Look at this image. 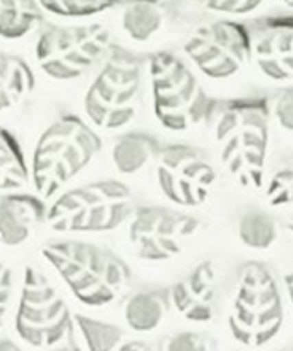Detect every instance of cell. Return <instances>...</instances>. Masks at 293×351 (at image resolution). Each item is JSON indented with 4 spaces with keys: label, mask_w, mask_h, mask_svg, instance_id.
<instances>
[{
    "label": "cell",
    "mask_w": 293,
    "mask_h": 351,
    "mask_svg": "<svg viewBox=\"0 0 293 351\" xmlns=\"http://www.w3.org/2000/svg\"><path fill=\"white\" fill-rule=\"evenodd\" d=\"M67 339L74 351H115L124 343V331L98 319L74 315Z\"/></svg>",
    "instance_id": "obj_19"
},
{
    "label": "cell",
    "mask_w": 293,
    "mask_h": 351,
    "mask_svg": "<svg viewBox=\"0 0 293 351\" xmlns=\"http://www.w3.org/2000/svg\"><path fill=\"white\" fill-rule=\"evenodd\" d=\"M161 146L156 137L146 132H126L113 139L112 161L113 167L122 175L139 173L153 163Z\"/></svg>",
    "instance_id": "obj_17"
},
{
    "label": "cell",
    "mask_w": 293,
    "mask_h": 351,
    "mask_svg": "<svg viewBox=\"0 0 293 351\" xmlns=\"http://www.w3.org/2000/svg\"><path fill=\"white\" fill-rule=\"evenodd\" d=\"M165 351H209V341L199 332L182 331L165 341Z\"/></svg>",
    "instance_id": "obj_28"
},
{
    "label": "cell",
    "mask_w": 293,
    "mask_h": 351,
    "mask_svg": "<svg viewBox=\"0 0 293 351\" xmlns=\"http://www.w3.org/2000/svg\"><path fill=\"white\" fill-rule=\"evenodd\" d=\"M115 351H153L150 345L143 341H124Z\"/></svg>",
    "instance_id": "obj_30"
},
{
    "label": "cell",
    "mask_w": 293,
    "mask_h": 351,
    "mask_svg": "<svg viewBox=\"0 0 293 351\" xmlns=\"http://www.w3.org/2000/svg\"><path fill=\"white\" fill-rule=\"evenodd\" d=\"M154 171L161 194L182 208L206 204L216 184V170L208 154L187 144L161 146Z\"/></svg>",
    "instance_id": "obj_11"
},
{
    "label": "cell",
    "mask_w": 293,
    "mask_h": 351,
    "mask_svg": "<svg viewBox=\"0 0 293 351\" xmlns=\"http://www.w3.org/2000/svg\"><path fill=\"white\" fill-rule=\"evenodd\" d=\"M287 228L290 230V233H293V215L290 216V219L287 221Z\"/></svg>",
    "instance_id": "obj_34"
},
{
    "label": "cell",
    "mask_w": 293,
    "mask_h": 351,
    "mask_svg": "<svg viewBox=\"0 0 293 351\" xmlns=\"http://www.w3.org/2000/svg\"><path fill=\"white\" fill-rule=\"evenodd\" d=\"M50 351H74L71 348V346H62V348H54V350H50Z\"/></svg>",
    "instance_id": "obj_35"
},
{
    "label": "cell",
    "mask_w": 293,
    "mask_h": 351,
    "mask_svg": "<svg viewBox=\"0 0 293 351\" xmlns=\"http://www.w3.org/2000/svg\"><path fill=\"white\" fill-rule=\"evenodd\" d=\"M112 45V31L102 23L48 26L38 38L34 55L48 77L74 81L102 64Z\"/></svg>",
    "instance_id": "obj_8"
},
{
    "label": "cell",
    "mask_w": 293,
    "mask_h": 351,
    "mask_svg": "<svg viewBox=\"0 0 293 351\" xmlns=\"http://www.w3.org/2000/svg\"><path fill=\"white\" fill-rule=\"evenodd\" d=\"M285 288H287L288 300H290V304L293 307V269L288 271V274L285 276Z\"/></svg>",
    "instance_id": "obj_31"
},
{
    "label": "cell",
    "mask_w": 293,
    "mask_h": 351,
    "mask_svg": "<svg viewBox=\"0 0 293 351\" xmlns=\"http://www.w3.org/2000/svg\"><path fill=\"white\" fill-rule=\"evenodd\" d=\"M148 57L113 43L84 95V112L93 125L117 130L139 112Z\"/></svg>",
    "instance_id": "obj_4"
},
{
    "label": "cell",
    "mask_w": 293,
    "mask_h": 351,
    "mask_svg": "<svg viewBox=\"0 0 293 351\" xmlns=\"http://www.w3.org/2000/svg\"><path fill=\"white\" fill-rule=\"evenodd\" d=\"M165 24V7L161 0H127L122 5L120 26L136 43L156 36Z\"/></svg>",
    "instance_id": "obj_20"
},
{
    "label": "cell",
    "mask_w": 293,
    "mask_h": 351,
    "mask_svg": "<svg viewBox=\"0 0 293 351\" xmlns=\"http://www.w3.org/2000/svg\"><path fill=\"white\" fill-rule=\"evenodd\" d=\"M281 3H283L285 7H288L290 10H293V0H281Z\"/></svg>",
    "instance_id": "obj_33"
},
{
    "label": "cell",
    "mask_w": 293,
    "mask_h": 351,
    "mask_svg": "<svg viewBox=\"0 0 293 351\" xmlns=\"http://www.w3.org/2000/svg\"><path fill=\"white\" fill-rule=\"evenodd\" d=\"M182 48L191 64L209 79L233 77L253 62L249 27L233 19L199 24Z\"/></svg>",
    "instance_id": "obj_10"
},
{
    "label": "cell",
    "mask_w": 293,
    "mask_h": 351,
    "mask_svg": "<svg viewBox=\"0 0 293 351\" xmlns=\"http://www.w3.org/2000/svg\"><path fill=\"white\" fill-rule=\"evenodd\" d=\"M264 199L271 208L293 204V154L285 158L264 182Z\"/></svg>",
    "instance_id": "obj_25"
},
{
    "label": "cell",
    "mask_w": 293,
    "mask_h": 351,
    "mask_svg": "<svg viewBox=\"0 0 293 351\" xmlns=\"http://www.w3.org/2000/svg\"><path fill=\"white\" fill-rule=\"evenodd\" d=\"M102 151V139L91 125L72 113L50 123L38 139L31 160V182L41 199H50Z\"/></svg>",
    "instance_id": "obj_3"
},
{
    "label": "cell",
    "mask_w": 293,
    "mask_h": 351,
    "mask_svg": "<svg viewBox=\"0 0 293 351\" xmlns=\"http://www.w3.org/2000/svg\"><path fill=\"white\" fill-rule=\"evenodd\" d=\"M270 113L281 129L293 132V86L274 93L270 103Z\"/></svg>",
    "instance_id": "obj_27"
},
{
    "label": "cell",
    "mask_w": 293,
    "mask_h": 351,
    "mask_svg": "<svg viewBox=\"0 0 293 351\" xmlns=\"http://www.w3.org/2000/svg\"><path fill=\"white\" fill-rule=\"evenodd\" d=\"M153 112L168 130L184 132L209 122L216 99L209 98L192 69L170 50L148 57Z\"/></svg>",
    "instance_id": "obj_5"
},
{
    "label": "cell",
    "mask_w": 293,
    "mask_h": 351,
    "mask_svg": "<svg viewBox=\"0 0 293 351\" xmlns=\"http://www.w3.org/2000/svg\"><path fill=\"white\" fill-rule=\"evenodd\" d=\"M34 74L24 58L0 48V112L19 105L33 93Z\"/></svg>",
    "instance_id": "obj_18"
},
{
    "label": "cell",
    "mask_w": 293,
    "mask_h": 351,
    "mask_svg": "<svg viewBox=\"0 0 293 351\" xmlns=\"http://www.w3.org/2000/svg\"><path fill=\"white\" fill-rule=\"evenodd\" d=\"M14 276L12 269L7 264L0 263V328L5 321L7 311H9L10 298H12Z\"/></svg>",
    "instance_id": "obj_29"
},
{
    "label": "cell",
    "mask_w": 293,
    "mask_h": 351,
    "mask_svg": "<svg viewBox=\"0 0 293 351\" xmlns=\"http://www.w3.org/2000/svg\"><path fill=\"white\" fill-rule=\"evenodd\" d=\"M213 125L220 160L233 180L247 191H259L266 182L270 147V99L230 98L213 106Z\"/></svg>",
    "instance_id": "obj_1"
},
{
    "label": "cell",
    "mask_w": 293,
    "mask_h": 351,
    "mask_svg": "<svg viewBox=\"0 0 293 351\" xmlns=\"http://www.w3.org/2000/svg\"><path fill=\"white\" fill-rule=\"evenodd\" d=\"M31 180L30 167L12 132L0 127V191H21Z\"/></svg>",
    "instance_id": "obj_22"
},
{
    "label": "cell",
    "mask_w": 293,
    "mask_h": 351,
    "mask_svg": "<svg viewBox=\"0 0 293 351\" xmlns=\"http://www.w3.org/2000/svg\"><path fill=\"white\" fill-rule=\"evenodd\" d=\"M196 7L215 16L244 17L259 10L266 0H192Z\"/></svg>",
    "instance_id": "obj_26"
},
{
    "label": "cell",
    "mask_w": 293,
    "mask_h": 351,
    "mask_svg": "<svg viewBox=\"0 0 293 351\" xmlns=\"http://www.w3.org/2000/svg\"><path fill=\"white\" fill-rule=\"evenodd\" d=\"M127 0H38L41 10L58 17L84 19L122 7Z\"/></svg>",
    "instance_id": "obj_24"
},
{
    "label": "cell",
    "mask_w": 293,
    "mask_h": 351,
    "mask_svg": "<svg viewBox=\"0 0 293 351\" xmlns=\"http://www.w3.org/2000/svg\"><path fill=\"white\" fill-rule=\"evenodd\" d=\"M170 307V288L139 290L124 304V317L134 331L151 332L165 321Z\"/></svg>",
    "instance_id": "obj_16"
},
{
    "label": "cell",
    "mask_w": 293,
    "mask_h": 351,
    "mask_svg": "<svg viewBox=\"0 0 293 351\" xmlns=\"http://www.w3.org/2000/svg\"><path fill=\"white\" fill-rule=\"evenodd\" d=\"M41 256L57 271L72 295L88 307L110 305L130 281L126 261L96 243L58 240L45 243Z\"/></svg>",
    "instance_id": "obj_2"
},
{
    "label": "cell",
    "mask_w": 293,
    "mask_h": 351,
    "mask_svg": "<svg viewBox=\"0 0 293 351\" xmlns=\"http://www.w3.org/2000/svg\"><path fill=\"white\" fill-rule=\"evenodd\" d=\"M201 226L189 213L165 206H139L130 215L127 235L141 259L161 263L178 256Z\"/></svg>",
    "instance_id": "obj_12"
},
{
    "label": "cell",
    "mask_w": 293,
    "mask_h": 351,
    "mask_svg": "<svg viewBox=\"0 0 293 351\" xmlns=\"http://www.w3.org/2000/svg\"><path fill=\"white\" fill-rule=\"evenodd\" d=\"M45 199L26 192H10L0 197V243L17 247L26 243L34 230L47 221Z\"/></svg>",
    "instance_id": "obj_15"
},
{
    "label": "cell",
    "mask_w": 293,
    "mask_h": 351,
    "mask_svg": "<svg viewBox=\"0 0 293 351\" xmlns=\"http://www.w3.org/2000/svg\"><path fill=\"white\" fill-rule=\"evenodd\" d=\"M237 237L247 249L268 250L277 242L278 225L268 213H244L237 223Z\"/></svg>",
    "instance_id": "obj_23"
},
{
    "label": "cell",
    "mask_w": 293,
    "mask_h": 351,
    "mask_svg": "<svg viewBox=\"0 0 293 351\" xmlns=\"http://www.w3.org/2000/svg\"><path fill=\"white\" fill-rule=\"evenodd\" d=\"M249 31L259 71L271 81H293V14L263 17Z\"/></svg>",
    "instance_id": "obj_13"
},
{
    "label": "cell",
    "mask_w": 293,
    "mask_h": 351,
    "mask_svg": "<svg viewBox=\"0 0 293 351\" xmlns=\"http://www.w3.org/2000/svg\"><path fill=\"white\" fill-rule=\"evenodd\" d=\"M172 307L189 322L204 324L215 317L216 267L211 261L196 264L170 288Z\"/></svg>",
    "instance_id": "obj_14"
},
{
    "label": "cell",
    "mask_w": 293,
    "mask_h": 351,
    "mask_svg": "<svg viewBox=\"0 0 293 351\" xmlns=\"http://www.w3.org/2000/svg\"><path fill=\"white\" fill-rule=\"evenodd\" d=\"M283 322L281 291L270 267L263 263L244 264L228 314L233 339L249 348H261L280 335Z\"/></svg>",
    "instance_id": "obj_6"
},
{
    "label": "cell",
    "mask_w": 293,
    "mask_h": 351,
    "mask_svg": "<svg viewBox=\"0 0 293 351\" xmlns=\"http://www.w3.org/2000/svg\"><path fill=\"white\" fill-rule=\"evenodd\" d=\"M134 211L130 189L119 180H99L65 191L48 208L55 232L99 233L119 228Z\"/></svg>",
    "instance_id": "obj_7"
},
{
    "label": "cell",
    "mask_w": 293,
    "mask_h": 351,
    "mask_svg": "<svg viewBox=\"0 0 293 351\" xmlns=\"http://www.w3.org/2000/svg\"><path fill=\"white\" fill-rule=\"evenodd\" d=\"M43 14L38 0H0V36L19 40L40 26Z\"/></svg>",
    "instance_id": "obj_21"
},
{
    "label": "cell",
    "mask_w": 293,
    "mask_h": 351,
    "mask_svg": "<svg viewBox=\"0 0 293 351\" xmlns=\"http://www.w3.org/2000/svg\"><path fill=\"white\" fill-rule=\"evenodd\" d=\"M72 317L67 302L36 267L26 266L16 311V331L34 348L58 345L71 332Z\"/></svg>",
    "instance_id": "obj_9"
},
{
    "label": "cell",
    "mask_w": 293,
    "mask_h": 351,
    "mask_svg": "<svg viewBox=\"0 0 293 351\" xmlns=\"http://www.w3.org/2000/svg\"><path fill=\"white\" fill-rule=\"evenodd\" d=\"M0 351H23L10 339H0Z\"/></svg>",
    "instance_id": "obj_32"
}]
</instances>
